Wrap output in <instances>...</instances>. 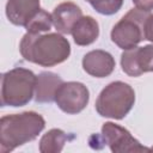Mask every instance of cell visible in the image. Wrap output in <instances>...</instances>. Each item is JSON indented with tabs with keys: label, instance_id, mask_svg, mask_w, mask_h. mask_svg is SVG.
<instances>
[{
	"label": "cell",
	"instance_id": "cell-1",
	"mask_svg": "<svg viewBox=\"0 0 153 153\" xmlns=\"http://www.w3.org/2000/svg\"><path fill=\"white\" fill-rule=\"evenodd\" d=\"M19 51L29 62L42 67H53L69 57L71 44L65 36L57 32H26L19 43Z\"/></svg>",
	"mask_w": 153,
	"mask_h": 153
},
{
	"label": "cell",
	"instance_id": "cell-2",
	"mask_svg": "<svg viewBox=\"0 0 153 153\" xmlns=\"http://www.w3.org/2000/svg\"><path fill=\"white\" fill-rule=\"evenodd\" d=\"M45 121L35 111L5 115L0 120V152L8 153L35 140L44 129Z\"/></svg>",
	"mask_w": 153,
	"mask_h": 153
},
{
	"label": "cell",
	"instance_id": "cell-3",
	"mask_svg": "<svg viewBox=\"0 0 153 153\" xmlns=\"http://www.w3.org/2000/svg\"><path fill=\"white\" fill-rule=\"evenodd\" d=\"M37 75L32 71L16 67L1 76V104L2 106H24L35 97Z\"/></svg>",
	"mask_w": 153,
	"mask_h": 153
},
{
	"label": "cell",
	"instance_id": "cell-4",
	"mask_svg": "<svg viewBox=\"0 0 153 153\" xmlns=\"http://www.w3.org/2000/svg\"><path fill=\"white\" fill-rule=\"evenodd\" d=\"M135 103L134 88L123 81H112L106 85L96 100V111L102 117L122 120Z\"/></svg>",
	"mask_w": 153,
	"mask_h": 153
},
{
	"label": "cell",
	"instance_id": "cell-5",
	"mask_svg": "<svg viewBox=\"0 0 153 153\" xmlns=\"http://www.w3.org/2000/svg\"><path fill=\"white\" fill-rule=\"evenodd\" d=\"M149 12L140 8H131L112 27L111 41L121 49L128 50L137 47L145 39V23Z\"/></svg>",
	"mask_w": 153,
	"mask_h": 153
},
{
	"label": "cell",
	"instance_id": "cell-6",
	"mask_svg": "<svg viewBox=\"0 0 153 153\" xmlns=\"http://www.w3.org/2000/svg\"><path fill=\"white\" fill-rule=\"evenodd\" d=\"M90 143H106L114 153H131V152H148L151 148L142 146L128 129L114 122H105L102 127L100 135H92Z\"/></svg>",
	"mask_w": 153,
	"mask_h": 153
},
{
	"label": "cell",
	"instance_id": "cell-7",
	"mask_svg": "<svg viewBox=\"0 0 153 153\" xmlns=\"http://www.w3.org/2000/svg\"><path fill=\"white\" fill-rule=\"evenodd\" d=\"M90 92L88 88L78 81L62 82L55 94L56 105L68 115L81 112L88 104Z\"/></svg>",
	"mask_w": 153,
	"mask_h": 153
},
{
	"label": "cell",
	"instance_id": "cell-8",
	"mask_svg": "<svg viewBox=\"0 0 153 153\" xmlns=\"http://www.w3.org/2000/svg\"><path fill=\"white\" fill-rule=\"evenodd\" d=\"M121 67L129 76L153 72V44L124 50L121 55Z\"/></svg>",
	"mask_w": 153,
	"mask_h": 153
},
{
	"label": "cell",
	"instance_id": "cell-9",
	"mask_svg": "<svg viewBox=\"0 0 153 153\" xmlns=\"http://www.w3.org/2000/svg\"><path fill=\"white\" fill-rule=\"evenodd\" d=\"M116 62L112 55L105 50L96 49L86 53L82 57L84 71L94 78L109 76L115 69Z\"/></svg>",
	"mask_w": 153,
	"mask_h": 153
},
{
	"label": "cell",
	"instance_id": "cell-10",
	"mask_svg": "<svg viewBox=\"0 0 153 153\" xmlns=\"http://www.w3.org/2000/svg\"><path fill=\"white\" fill-rule=\"evenodd\" d=\"M53 25L55 26L56 31L62 33V35H68L72 31V27L74 24L82 17V11L81 8L71 1L61 2L59 4L53 13Z\"/></svg>",
	"mask_w": 153,
	"mask_h": 153
},
{
	"label": "cell",
	"instance_id": "cell-11",
	"mask_svg": "<svg viewBox=\"0 0 153 153\" xmlns=\"http://www.w3.org/2000/svg\"><path fill=\"white\" fill-rule=\"evenodd\" d=\"M39 8V0H7L6 17L13 25L25 27Z\"/></svg>",
	"mask_w": 153,
	"mask_h": 153
},
{
	"label": "cell",
	"instance_id": "cell-12",
	"mask_svg": "<svg viewBox=\"0 0 153 153\" xmlns=\"http://www.w3.org/2000/svg\"><path fill=\"white\" fill-rule=\"evenodd\" d=\"M63 80L53 72H41L36 79L35 100L37 103H51Z\"/></svg>",
	"mask_w": 153,
	"mask_h": 153
},
{
	"label": "cell",
	"instance_id": "cell-13",
	"mask_svg": "<svg viewBox=\"0 0 153 153\" xmlns=\"http://www.w3.org/2000/svg\"><path fill=\"white\" fill-rule=\"evenodd\" d=\"M71 35L76 45H90L96 42L99 36L98 22L91 16H82L72 27Z\"/></svg>",
	"mask_w": 153,
	"mask_h": 153
},
{
	"label": "cell",
	"instance_id": "cell-14",
	"mask_svg": "<svg viewBox=\"0 0 153 153\" xmlns=\"http://www.w3.org/2000/svg\"><path fill=\"white\" fill-rule=\"evenodd\" d=\"M68 141V135L59 128L48 130L39 140V152L42 153H60L65 143Z\"/></svg>",
	"mask_w": 153,
	"mask_h": 153
},
{
	"label": "cell",
	"instance_id": "cell-15",
	"mask_svg": "<svg viewBox=\"0 0 153 153\" xmlns=\"http://www.w3.org/2000/svg\"><path fill=\"white\" fill-rule=\"evenodd\" d=\"M53 25V16L43 8L33 16V18L25 25V29L30 33H45L49 32Z\"/></svg>",
	"mask_w": 153,
	"mask_h": 153
},
{
	"label": "cell",
	"instance_id": "cell-16",
	"mask_svg": "<svg viewBox=\"0 0 153 153\" xmlns=\"http://www.w3.org/2000/svg\"><path fill=\"white\" fill-rule=\"evenodd\" d=\"M88 2L98 13L104 16L117 13L123 5V0H88Z\"/></svg>",
	"mask_w": 153,
	"mask_h": 153
},
{
	"label": "cell",
	"instance_id": "cell-17",
	"mask_svg": "<svg viewBox=\"0 0 153 153\" xmlns=\"http://www.w3.org/2000/svg\"><path fill=\"white\" fill-rule=\"evenodd\" d=\"M145 39L153 43V14H149L145 23Z\"/></svg>",
	"mask_w": 153,
	"mask_h": 153
},
{
	"label": "cell",
	"instance_id": "cell-18",
	"mask_svg": "<svg viewBox=\"0 0 153 153\" xmlns=\"http://www.w3.org/2000/svg\"><path fill=\"white\" fill-rule=\"evenodd\" d=\"M133 4L137 8L146 12H149L153 10V0H133Z\"/></svg>",
	"mask_w": 153,
	"mask_h": 153
},
{
	"label": "cell",
	"instance_id": "cell-19",
	"mask_svg": "<svg viewBox=\"0 0 153 153\" xmlns=\"http://www.w3.org/2000/svg\"><path fill=\"white\" fill-rule=\"evenodd\" d=\"M85 1H88V0H85Z\"/></svg>",
	"mask_w": 153,
	"mask_h": 153
}]
</instances>
